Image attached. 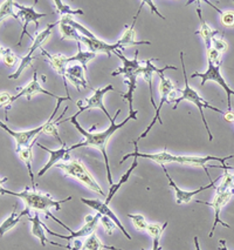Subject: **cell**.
<instances>
[{"instance_id":"obj_1","label":"cell","mask_w":234,"mask_h":250,"mask_svg":"<svg viewBox=\"0 0 234 250\" xmlns=\"http://www.w3.org/2000/svg\"><path fill=\"white\" fill-rule=\"evenodd\" d=\"M121 113V109H117V112L115 113V116L110 120V126H109V128H107L106 130H103V132H97V133H91V132H88V130L83 129L82 127L80 126L79 121H77V116L80 115V113L77 112L76 114H74L73 116H71L69 119H66L65 121H69L71 124H73L75 126V128L77 129V132L80 133L81 135L83 136V140L82 142H79V144L74 145V146H71L69 147V150H74L76 149V148H80V147H94V148H97V149L100 150L101 153H102L103 155V159H105V164H106V169H107V176H108V182L109 185H110V187L112 185H114V182H112V177H111V171H110V165H109V160H108V154H107V147H108V142L110 140V138L112 135L115 134V133L117 132L118 129L122 128V127L126 126V124L130 120H137V113L138 110L136 109L135 113H131V114L128 115V118L126 119V120L120 122V124H116V121H115V119H117V116L120 115Z\"/></svg>"},{"instance_id":"obj_2","label":"cell","mask_w":234,"mask_h":250,"mask_svg":"<svg viewBox=\"0 0 234 250\" xmlns=\"http://www.w3.org/2000/svg\"><path fill=\"white\" fill-rule=\"evenodd\" d=\"M129 158H143V159H148L151 160V161L157 162V164L162 165H166V164H171V162H176V164H180V165H185V166H195V167H201L204 168V170L206 171L207 176L209 175V169H207V164L211 161H218L220 162V168L225 170H230L231 167L230 166H226L225 162L227 160L234 158L233 155L230 156H225V158H216V156H186V155H173V154H170L167 152L166 148H164V150H162L160 153H141L138 152V147L137 145L135 146V152L130 153V154H126L123 156L122 160H121L120 164H123L124 161H126Z\"/></svg>"},{"instance_id":"obj_3","label":"cell","mask_w":234,"mask_h":250,"mask_svg":"<svg viewBox=\"0 0 234 250\" xmlns=\"http://www.w3.org/2000/svg\"><path fill=\"white\" fill-rule=\"evenodd\" d=\"M0 191H1L2 195L16 196V197H18V199L22 200V202L25 203L26 208L31 209V210H34V211H42L46 216L51 217L52 220H54L56 223H59L60 226L63 227L66 230L69 231V234H71V232H73V230H72L68 226H66L65 223L61 222V220H59L57 217L54 216L53 214L50 213L51 208L56 209L57 211L61 210L62 203L71 201L72 196L62 200V201H56V200H54L53 197L50 195V194H43V193H40V191H37V190L30 191L28 189H26L24 191H19V193H17V191L7 190V189H5V188H1Z\"/></svg>"},{"instance_id":"obj_4","label":"cell","mask_w":234,"mask_h":250,"mask_svg":"<svg viewBox=\"0 0 234 250\" xmlns=\"http://www.w3.org/2000/svg\"><path fill=\"white\" fill-rule=\"evenodd\" d=\"M179 55H180L181 66H183V75H184L185 87H184L183 91H181L180 97L177 98V100L175 101L176 104H175V106H173V109H177L178 108V104H180L181 101H190V103H192L193 104H196V106L198 107L199 112H200L201 120H203V122H204V126H205V129H206L207 134H209L210 141H212L213 140V134H212V133H211L209 124H207L206 118H205L204 109L215 110V112L220 113V114H222V110L216 108V107H213V106H211V104L207 103L206 100H204V99L198 94L197 91H195V89H193L192 87L189 85V80H187V74H186V67H185V62H184V53H183V52H180V53H179Z\"/></svg>"},{"instance_id":"obj_5","label":"cell","mask_w":234,"mask_h":250,"mask_svg":"<svg viewBox=\"0 0 234 250\" xmlns=\"http://www.w3.org/2000/svg\"><path fill=\"white\" fill-rule=\"evenodd\" d=\"M55 167L61 169L65 173L66 176L73 177V179L77 180L81 183L86 186L87 188L95 191V193H99L101 196H105V191L102 190V188L100 187L99 183L96 182V180L92 177V175L89 173L88 169L86 168V166L83 165V162L81 160H72L68 162H59Z\"/></svg>"},{"instance_id":"obj_6","label":"cell","mask_w":234,"mask_h":250,"mask_svg":"<svg viewBox=\"0 0 234 250\" xmlns=\"http://www.w3.org/2000/svg\"><path fill=\"white\" fill-rule=\"evenodd\" d=\"M115 54H116L118 59H121V61H122L123 66L122 67H118L115 69L111 73L112 77L122 74L124 75V83H126V86H137V77L140 74H142L143 69V66L141 65L140 61H138V51H136V54L132 60L126 59L120 49H117V51L115 52Z\"/></svg>"},{"instance_id":"obj_7","label":"cell","mask_w":234,"mask_h":250,"mask_svg":"<svg viewBox=\"0 0 234 250\" xmlns=\"http://www.w3.org/2000/svg\"><path fill=\"white\" fill-rule=\"evenodd\" d=\"M220 66L221 65H216V63L211 62V61H207V69L204 73H193L191 74V78H200L201 79V86H204L206 83V81H215V83L220 85V87L224 89L225 93H226L227 97V108L228 110H232V100H231V97L234 95V91L231 88L230 86L227 85V83L225 81L224 77L221 75L220 72Z\"/></svg>"},{"instance_id":"obj_8","label":"cell","mask_w":234,"mask_h":250,"mask_svg":"<svg viewBox=\"0 0 234 250\" xmlns=\"http://www.w3.org/2000/svg\"><path fill=\"white\" fill-rule=\"evenodd\" d=\"M160 78H161V83H160L161 103H160V106H158L157 110H156V114H155V116H154V119H152V121L150 122L149 126L146 127V129L144 130L142 134L138 136V138L136 139L135 141L131 142V144H134L135 146H136V145H138V142H140L141 140H142V139H144L146 135L149 134V132L152 129V127L155 126L156 122L158 121L161 125H163V121L161 120V110H162V108H163V104H164L169 103V95H170V93L175 91L176 86H175V83H173L171 80L167 79V78L164 77V74H160Z\"/></svg>"},{"instance_id":"obj_9","label":"cell","mask_w":234,"mask_h":250,"mask_svg":"<svg viewBox=\"0 0 234 250\" xmlns=\"http://www.w3.org/2000/svg\"><path fill=\"white\" fill-rule=\"evenodd\" d=\"M233 195H234V187L232 188V189L220 191V193H218V191H216L215 199H213L212 202H205V201H199V200H196V202L203 203V205L209 206V207L213 208V210H215V222H213L212 229H211V231L209 234L210 237H212L213 235H215V230L219 223H220L221 226L226 227V228H231L230 226L226 225L225 222H222V221L220 220V211H221V209L227 205V202L232 199Z\"/></svg>"},{"instance_id":"obj_10","label":"cell","mask_w":234,"mask_h":250,"mask_svg":"<svg viewBox=\"0 0 234 250\" xmlns=\"http://www.w3.org/2000/svg\"><path fill=\"white\" fill-rule=\"evenodd\" d=\"M37 4V0H36L33 4V6H22V5L18 4V2H14V6L19 10V13H18V17L19 18L22 19V31H21V34H20V38H19V42H18V46L21 45V40L22 38H24L25 34H27L28 37L31 38L32 40L33 39V37L30 36L27 32V26L28 24H31V22H34L36 24V28L37 30L39 28V19L43 18V17H47L48 14L47 13H39L36 11V5Z\"/></svg>"},{"instance_id":"obj_11","label":"cell","mask_w":234,"mask_h":250,"mask_svg":"<svg viewBox=\"0 0 234 250\" xmlns=\"http://www.w3.org/2000/svg\"><path fill=\"white\" fill-rule=\"evenodd\" d=\"M101 217H102V215H101L100 213H97L95 216L88 215V216H86L85 226H83L81 229H79V230L71 232L69 235L57 234V232H54L52 229L47 228L46 226H45V229H46V232H48V234L52 235V236L63 238V240H67V241L76 240V238H80V237H88V236H90L91 234H94L95 230H96L97 225H99V221H101Z\"/></svg>"},{"instance_id":"obj_12","label":"cell","mask_w":234,"mask_h":250,"mask_svg":"<svg viewBox=\"0 0 234 250\" xmlns=\"http://www.w3.org/2000/svg\"><path fill=\"white\" fill-rule=\"evenodd\" d=\"M161 167L163 168L164 174H165L166 177H167V180H169L170 187H172L173 190H175L176 202H177V205H187V203H190L191 201H193V197L197 195V194L203 193L204 190L210 189V188H215L216 187L215 183L219 180V179L212 180V181L210 182V185L203 186V187L198 188V189H196V190H183V189H180V188H179L177 185H176V182L173 181L172 177L170 176V174H169V171H167V169H166L165 165H162Z\"/></svg>"},{"instance_id":"obj_13","label":"cell","mask_w":234,"mask_h":250,"mask_svg":"<svg viewBox=\"0 0 234 250\" xmlns=\"http://www.w3.org/2000/svg\"><path fill=\"white\" fill-rule=\"evenodd\" d=\"M0 127L7 132L17 142V148L16 149H20V148L28 147L33 144V140H36V136L40 134V133H43V130L46 128V122L42 124L41 126L36 127V128H33L31 130H25V132H14L13 129L8 128L4 122H0Z\"/></svg>"},{"instance_id":"obj_14","label":"cell","mask_w":234,"mask_h":250,"mask_svg":"<svg viewBox=\"0 0 234 250\" xmlns=\"http://www.w3.org/2000/svg\"><path fill=\"white\" fill-rule=\"evenodd\" d=\"M81 202L85 203L86 206H88V207H90L91 209H94V210H96L97 213H100L102 216H108L109 219H111L112 221L115 222V225L117 226V228L120 229L121 231H122V234L128 238L129 241L132 240V237L130 236L129 232L126 231V229L124 228V226L122 225V222H121L120 219L117 217V215L114 213V211L111 210L110 207H109L108 205H106L105 202H101L99 200H90V199H85V197H81Z\"/></svg>"},{"instance_id":"obj_15","label":"cell","mask_w":234,"mask_h":250,"mask_svg":"<svg viewBox=\"0 0 234 250\" xmlns=\"http://www.w3.org/2000/svg\"><path fill=\"white\" fill-rule=\"evenodd\" d=\"M111 91H114V87H112V85H108V86L103 87V88L95 89L94 94H92L90 98H87L85 100L87 103L86 106H82V104H81V103L79 101V103H77V106H79V113H80V114H81V113L85 112V110H89V109H92V108H99V109L102 110V112L105 113L107 116H108L109 120H111L112 118L110 116V114H109L108 110L106 109L105 104H103V97H105L107 93L111 92Z\"/></svg>"},{"instance_id":"obj_16","label":"cell","mask_w":234,"mask_h":250,"mask_svg":"<svg viewBox=\"0 0 234 250\" xmlns=\"http://www.w3.org/2000/svg\"><path fill=\"white\" fill-rule=\"evenodd\" d=\"M36 94L50 95V97L56 99V100H59V99L61 98V97H57V95L54 94V93L48 92V91H46L45 88H42V87L40 86L39 81H37V73H36V71H34L33 79H32L31 83H28V85L26 86V87H24V88H22L21 91L18 93V94L13 95L12 99H11V104H12L16 100H18V99L22 98V97H25L28 101H31L32 97H33V95H36Z\"/></svg>"},{"instance_id":"obj_17","label":"cell","mask_w":234,"mask_h":250,"mask_svg":"<svg viewBox=\"0 0 234 250\" xmlns=\"http://www.w3.org/2000/svg\"><path fill=\"white\" fill-rule=\"evenodd\" d=\"M152 61H154V59H148L146 61H144V62H145V65L143 66L142 75H143L144 80L146 81V83H148V86H149L150 103H151L152 107L157 110L158 107L156 106V104H155L154 88H152V79H154V74L155 73H158V75L163 74L164 72L167 71V69H175V71H177V67H176V66H165L164 68H158V67H156L154 63H152Z\"/></svg>"},{"instance_id":"obj_18","label":"cell","mask_w":234,"mask_h":250,"mask_svg":"<svg viewBox=\"0 0 234 250\" xmlns=\"http://www.w3.org/2000/svg\"><path fill=\"white\" fill-rule=\"evenodd\" d=\"M80 42L85 43L88 47V49L92 53H106L108 54V57H110L111 53H115L118 48H124L120 43H107L102 40H100L99 38H87V37H81Z\"/></svg>"},{"instance_id":"obj_19","label":"cell","mask_w":234,"mask_h":250,"mask_svg":"<svg viewBox=\"0 0 234 250\" xmlns=\"http://www.w3.org/2000/svg\"><path fill=\"white\" fill-rule=\"evenodd\" d=\"M41 49L42 54L45 55V57H47V59L50 60V63L52 66V68L54 69V71L57 72V74L61 75L62 80H63V85H65V89H66V93H67V97H71V95L68 94L69 91H68V80L67 78H66V73H67V58L65 57V55L59 53V54H51L48 53L47 51H45L42 47L40 48Z\"/></svg>"},{"instance_id":"obj_20","label":"cell","mask_w":234,"mask_h":250,"mask_svg":"<svg viewBox=\"0 0 234 250\" xmlns=\"http://www.w3.org/2000/svg\"><path fill=\"white\" fill-rule=\"evenodd\" d=\"M37 146L41 148V149L46 150L47 153H50V160H48V162L43 166L42 169L37 173V176L39 177L45 175L53 166H56L60 161H62V160H69V153H71V150H69V147L66 146V145H62L61 148L55 150L48 149V148H46L45 146H42V145L40 144H37Z\"/></svg>"},{"instance_id":"obj_21","label":"cell","mask_w":234,"mask_h":250,"mask_svg":"<svg viewBox=\"0 0 234 250\" xmlns=\"http://www.w3.org/2000/svg\"><path fill=\"white\" fill-rule=\"evenodd\" d=\"M144 4H145L144 1L141 2V6H140V8H138L137 13H136L134 19H132V22L130 24V26H126V32L123 33L122 38H121V39L117 42L120 45H122L123 47H128V46H136V45H151V42H143V40L142 42H138V40H136L135 25H136V21H137V19H138V16H140L141 11H142Z\"/></svg>"},{"instance_id":"obj_22","label":"cell","mask_w":234,"mask_h":250,"mask_svg":"<svg viewBox=\"0 0 234 250\" xmlns=\"http://www.w3.org/2000/svg\"><path fill=\"white\" fill-rule=\"evenodd\" d=\"M30 221L32 222V235L39 238L40 243H41L42 247H46L47 242H50L51 244H53V246L71 249V246H62V244H60V243L52 242V241H50L47 237H46L45 225H43V223L41 222V220H40L39 213H37V211H36V214H34L33 217H30Z\"/></svg>"},{"instance_id":"obj_23","label":"cell","mask_w":234,"mask_h":250,"mask_svg":"<svg viewBox=\"0 0 234 250\" xmlns=\"http://www.w3.org/2000/svg\"><path fill=\"white\" fill-rule=\"evenodd\" d=\"M198 7H197V14H198V18H199V22H200V28L198 31H196V34L201 37V39L204 40L205 46H206V49L212 47V39L215 38L216 34H220V32L216 31V30H212L210 27L209 24L206 22V20L203 18L201 16V8H200V1H197Z\"/></svg>"},{"instance_id":"obj_24","label":"cell","mask_w":234,"mask_h":250,"mask_svg":"<svg viewBox=\"0 0 234 250\" xmlns=\"http://www.w3.org/2000/svg\"><path fill=\"white\" fill-rule=\"evenodd\" d=\"M66 78L72 85L76 87L77 91H80V88H87L88 87V81L86 79V71L81 65L68 67Z\"/></svg>"},{"instance_id":"obj_25","label":"cell","mask_w":234,"mask_h":250,"mask_svg":"<svg viewBox=\"0 0 234 250\" xmlns=\"http://www.w3.org/2000/svg\"><path fill=\"white\" fill-rule=\"evenodd\" d=\"M17 208H18V205L14 206L13 213L11 214L10 216H8L6 220L2 221L1 226H0V236H1V237L4 236V235L6 234V232H7L8 230H11V229L14 228V227L18 225V223L20 222V220H21L22 217L25 216V215L30 214V211H31V209L25 208L24 210L20 211V213L18 214V213H16Z\"/></svg>"},{"instance_id":"obj_26","label":"cell","mask_w":234,"mask_h":250,"mask_svg":"<svg viewBox=\"0 0 234 250\" xmlns=\"http://www.w3.org/2000/svg\"><path fill=\"white\" fill-rule=\"evenodd\" d=\"M33 144L28 147L16 149V152H17V154H18L19 159L21 160V161L25 164L26 167H27L28 175H30V177H31L32 186H33V190H36V181H34V174H33V170H32V160H33Z\"/></svg>"},{"instance_id":"obj_27","label":"cell","mask_w":234,"mask_h":250,"mask_svg":"<svg viewBox=\"0 0 234 250\" xmlns=\"http://www.w3.org/2000/svg\"><path fill=\"white\" fill-rule=\"evenodd\" d=\"M137 165H138V158H134V161H132V164H131V166H130L129 169L126 170V173L123 174L122 177L120 179V181H118L116 185H112L110 187V189H109V193H108V196L106 197V201H105L106 205L109 206V203H110L112 197L115 196V194H117V191L121 189V187H122L124 183H126V181L129 180L130 175L132 174V171H134L135 168L137 167Z\"/></svg>"},{"instance_id":"obj_28","label":"cell","mask_w":234,"mask_h":250,"mask_svg":"<svg viewBox=\"0 0 234 250\" xmlns=\"http://www.w3.org/2000/svg\"><path fill=\"white\" fill-rule=\"evenodd\" d=\"M57 24H60L59 20H57L56 22H53V24H48L47 28H46V30H43V31L40 32V33H37L36 37L34 38V40H33V45H32V47L30 48V51H28L27 54L33 55V53L36 51L37 48H41L42 47V43L45 42L46 40H47L48 38L51 37L52 31H53V28L55 27V25H57Z\"/></svg>"},{"instance_id":"obj_29","label":"cell","mask_w":234,"mask_h":250,"mask_svg":"<svg viewBox=\"0 0 234 250\" xmlns=\"http://www.w3.org/2000/svg\"><path fill=\"white\" fill-rule=\"evenodd\" d=\"M96 57V53H92L90 51L83 52L81 49V43L77 42V53L73 55V57L67 58V62H71V61H77L80 62V65L85 68V71L87 72L88 69V62H90L92 59H95Z\"/></svg>"},{"instance_id":"obj_30","label":"cell","mask_w":234,"mask_h":250,"mask_svg":"<svg viewBox=\"0 0 234 250\" xmlns=\"http://www.w3.org/2000/svg\"><path fill=\"white\" fill-rule=\"evenodd\" d=\"M36 59V58L33 57V55H31V54H27V55H25V57L20 58V63H19L18 68H17V71L14 72L13 74L8 75V79H11V80L19 79L20 75L22 74V72H24L26 68L32 67V66H33V61Z\"/></svg>"},{"instance_id":"obj_31","label":"cell","mask_w":234,"mask_h":250,"mask_svg":"<svg viewBox=\"0 0 234 250\" xmlns=\"http://www.w3.org/2000/svg\"><path fill=\"white\" fill-rule=\"evenodd\" d=\"M14 2H16V1H13V0H6V1H1V7H0V21H1V24L4 22V20L10 18V17H12V18L19 20L18 14H16L13 12Z\"/></svg>"},{"instance_id":"obj_32","label":"cell","mask_w":234,"mask_h":250,"mask_svg":"<svg viewBox=\"0 0 234 250\" xmlns=\"http://www.w3.org/2000/svg\"><path fill=\"white\" fill-rule=\"evenodd\" d=\"M60 31H61V40H75L76 42H80L81 34L77 32L76 28L67 24H60Z\"/></svg>"},{"instance_id":"obj_33","label":"cell","mask_w":234,"mask_h":250,"mask_svg":"<svg viewBox=\"0 0 234 250\" xmlns=\"http://www.w3.org/2000/svg\"><path fill=\"white\" fill-rule=\"evenodd\" d=\"M54 5H55L56 12L59 14H61V17L65 16H82L83 11L82 10H73L71 8V6H68L67 4L61 1V0H54Z\"/></svg>"},{"instance_id":"obj_34","label":"cell","mask_w":234,"mask_h":250,"mask_svg":"<svg viewBox=\"0 0 234 250\" xmlns=\"http://www.w3.org/2000/svg\"><path fill=\"white\" fill-rule=\"evenodd\" d=\"M206 4H209L210 6H212L215 10L220 14V18H221V22L222 25L226 26V27H234V11H221L220 8H218L212 2H210L209 0H206Z\"/></svg>"},{"instance_id":"obj_35","label":"cell","mask_w":234,"mask_h":250,"mask_svg":"<svg viewBox=\"0 0 234 250\" xmlns=\"http://www.w3.org/2000/svg\"><path fill=\"white\" fill-rule=\"evenodd\" d=\"M83 250H103L105 249V246H103L101 240L97 236L96 234H91L90 236H88V238L83 243Z\"/></svg>"},{"instance_id":"obj_36","label":"cell","mask_w":234,"mask_h":250,"mask_svg":"<svg viewBox=\"0 0 234 250\" xmlns=\"http://www.w3.org/2000/svg\"><path fill=\"white\" fill-rule=\"evenodd\" d=\"M230 170H225V174H224V177L221 179V183L219 187H216V191L218 193H220V191H225V190H228V189H232L234 187V175L232 174L228 173Z\"/></svg>"},{"instance_id":"obj_37","label":"cell","mask_w":234,"mask_h":250,"mask_svg":"<svg viewBox=\"0 0 234 250\" xmlns=\"http://www.w3.org/2000/svg\"><path fill=\"white\" fill-rule=\"evenodd\" d=\"M1 58L2 62L8 66V67H12V66L16 65L17 61H18V57L11 51V48H1Z\"/></svg>"},{"instance_id":"obj_38","label":"cell","mask_w":234,"mask_h":250,"mask_svg":"<svg viewBox=\"0 0 234 250\" xmlns=\"http://www.w3.org/2000/svg\"><path fill=\"white\" fill-rule=\"evenodd\" d=\"M129 219L132 220L135 228L138 230H145L148 228V222L145 221V217L141 214H128Z\"/></svg>"},{"instance_id":"obj_39","label":"cell","mask_w":234,"mask_h":250,"mask_svg":"<svg viewBox=\"0 0 234 250\" xmlns=\"http://www.w3.org/2000/svg\"><path fill=\"white\" fill-rule=\"evenodd\" d=\"M167 227V222L164 223V225H158V223H152V225H149L148 228H146V230L150 235H151L152 238L154 237H158V236H162V234H163V231L165 230V228Z\"/></svg>"},{"instance_id":"obj_40","label":"cell","mask_w":234,"mask_h":250,"mask_svg":"<svg viewBox=\"0 0 234 250\" xmlns=\"http://www.w3.org/2000/svg\"><path fill=\"white\" fill-rule=\"evenodd\" d=\"M206 58L207 61L216 63V65H221V53L216 51V48L210 47L206 49Z\"/></svg>"},{"instance_id":"obj_41","label":"cell","mask_w":234,"mask_h":250,"mask_svg":"<svg viewBox=\"0 0 234 250\" xmlns=\"http://www.w3.org/2000/svg\"><path fill=\"white\" fill-rule=\"evenodd\" d=\"M212 47L216 48L218 52H220V53H224V52H226L228 49V43L225 42V39L222 37H215L212 39Z\"/></svg>"},{"instance_id":"obj_42","label":"cell","mask_w":234,"mask_h":250,"mask_svg":"<svg viewBox=\"0 0 234 250\" xmlns=\"http://www.w3.org/2000/svg\"><path fill=\"white\" fill-rule=\"evenodd\" d=\"M101 223L105 227V230L108 235H112V231L117 228V226L115 225V222L111 219H109L108 216H102L101 217Z\"/></svg>"},{"instance_id":"obj_43","label":"cell","mask_w":234,"mask_h":250,"mask_svg":"<svg viewBox=\"0 0 234 250\" xmlns=\"http://www.w3.org/2000/svg\"><path fill=\"white\" fill-rule=\"evenodd\" d=\"M11 99H12V95L8 92H1L0 93V104H1L2 108H6L7 106L11 104Z\"/></svg>"},{"instance_id":"obj_44","label":"cell","mask_w":234,"mask_h":250,"mask_svg":"<svg viewBox=\"0 0 234 250\" xmlns=\"http://www.w3.org/2000/svg\"><path fill=\"white\" fill-rule=\"evenodd\" d=\"M145 4H146V5H149V7L151 8V13H156V14H157L158 17H160L161 19H165V18H164L163 16H162L160 11L157 10V7H156V5H155V2H154V1H151V0H145Z\"/></svg>"},{"instance_id":"obj_45","label":"cell","mask_w":234,"mask_h":250,"mask_svg":"<svg viewBox=\"0 0 234 250\" xmlns=\"http://www.w3.org/2000/svg\"><path fill=\"white\" fill-rule=\"evenodd\" d=\"M224 119L227 122H234V112L233 110H227L224 114Z\"/></svg>"},{"instance_id":"obj_46","label":"cell","mask_w":234,"mask_h":250,"mask_svg":"<svg viewBox=\"0 0 234 250\" xmlns=\"http://www.w3.org/2000/svg\"><path fill=\"white\" fill-rule=\"evenodd\" d=\"M219 250H228L226 247V242L224 240H220V247H219Z\"/></svg>"},{"instance_id":"obj_47","label":"cell","mask_w":234,"mask_h":250,"mask_svg":"<svg viewBox=\"0 0 234 250\" xmlns=\"http://www.w3.org/2000/svg\"><path fill=\"white\" fill-rule=\"evenodd\" d=\"M195 247H196V250H201L200 249V246H199V241H198V237L197 236L195 237Z\"/></svg>"},{"instance_id":"obj_48","label":"cell","mask_w":234,"mask_h":250,"mask_svg":"<svg viewBox=\"0 0 234 250\" xmlns=\"http://www.w3.org/2000/svg\"><path fill=\"white\" fill-rule=\"evenodd\" d=\"M69 250H72V248H71V249H69ZM81 250H83V249H81Z\"/></svg>"}]
</instances>
